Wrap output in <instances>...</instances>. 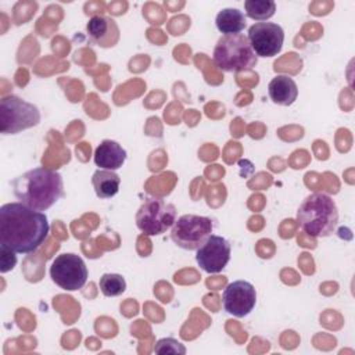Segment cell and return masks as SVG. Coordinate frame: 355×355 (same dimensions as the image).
Segmentation results:
<instances>
[{
    "label": "cell",
    "mask_w": 355,
    "mask_h": 355,
    "mask_svg": "<svg viewBox=\"0 0 355 355\" xmlns=\"http://www.w3.org/2000/svg\"><path fill=\"white\" fill-rule=\"evenodd\" d=\"M86 32L89 39L103 49L114 47L119 40V28L116 22L112 18L101 14L93 15L89 19Z\"/></svg>",
    "instance_id": "obj_12"
},
{
    "label": "cell",
    "mask_w": 355,
    "mask_h": 355,
    "mask_svg": "<svg viewBox=\"0 0 355 355\" xmlns=\"http://www.w3.org/2000/svg\"><path fill=\"white\" fill-rule=\"evenodd\" d=\"M126 157V150L119 143L105 139L96 147L93 161L100 169L116 171L125 164Z\"/></svg>",
    "instance_id": "obj_13"
},
{
    "label": "cell",
    "mask_w": 355,
    "mask_h": 355,
    "mask_svg": "<svg viewBox=\"0 0 355 355\" xmlns=\"http://www.w3.org/2000/svg\"><path fill=\"white\" fill-rule=\"evenodd\" d=\"M87 275L85 261L73 252L57 255L50 266L51 280L65 291L80 290L87 280Z\"/></svg>",
    "instance_id": "obj_8"
},
{
    "label": "cell",
    "mask_w": 355,
    "mask_h": 355,
    "mask_svg": "<svg viewBox=\"0 0 355 355\" xmlns=\"http://www.w3.org/2000/svg\"><path fill=\"white\" fill-rule=\"evenodd\" d=\"M214 223L211 218L186 214L179 216L171 227L172 241L187 251H196L212 234Z\"/></svg>",
    "instance_id": "obj_7"
},
{
    "label": "cell",
    "mask_w": 355,
    "mask_h": 355,
    "mask_svg": "<svg viewBox=\"0 0 355 355\" xmlns=\"http://www.w3.org/2000/svg\"><path fill=\"white\" fill-rule=\"evenodd\" d=\"M94 193L98 198H111L119 191L121 178L114 171L97 169L92 176Z\"/></svg>",
    "instance_id": "obj_16"
},
{
    "label": "cell",
    "mask_w": 355,
    "mask_h": 355,
    "mask_svg": "<svg viewBox=\"0 0 355 355\" xmlns=\"http://www.w3.org/2000/svg\"><path fill=\"white\" fill-rule=\"evenodd\" d=\"M40 111L32 103L10 94L0 101V132L1 135H17L29 128L37 126Z\"/></svg>",
    "instance_id": "obj_5"
},
{
    "label": "cell",
    "mask_w": 355,
    "mask_h": 355,
    "mask_svg": "<svg viewBox=\"0 0 355 355\" xmlns=\"http://www.w3.org/2000/svg\"><path fill=\"white\" fill-rule=\"evenodd\" d=\"M297 222L311 237H329L338 223V208L326 193L309 194L297 209Z\"/></svg>",
    "instance_id": "obj_3"
},
{
    "label": "cell",
    "mask_w": 355,
    "mask_h": 355,
    "mask_svg": "<svg viewBox=\"0 0 355 355\" xmlns=\"http://www.w3.org/2000/svg\"><path fill=\"white\" fill-rule=\"evenodd\" d=\"M248 42L257 57H275L282 51L284 31L273 22H255L248 28Z\"/></svg>",
    "instance_id": "obj_9"
},
{
    "label": "cell",
    "mask_w": 355,
    "mask_h": 355,
    "mask_svg": "<svg viewBox=\"0 0 355 355\" xmlns=\"http://www.w3.org/2000/svg\"><path fill=\"white\" fill-rule=\"evenodd\" d=\"M176 208L161 197H147L136 214V226L146 236H159L173 226Z\"/></svg>",
    "instance_id": "obj_6"
},
{
    "label": "cell",
    "mask_w": 355,
    "mask_h": 355,
    "mask_svg": "<svg viewBox=\"0 0 355 355\" xmlns=\"http://www.w3.org/2000/svg\"><path fill=\"white\" fill-rule=\"evenodd\" d=\"M154 352L161 354V355H166V354L184 355L186 354V347L180 341H178L172 337H165V338H161L155 343Z\"/></svg>",
    "instance_id": "obj_19"
},
{
    "label": "cell",
    "mask_w": 355,
    "mask_h": 355,
    "mask_svg": "<svg viewBox=\"0 0 355 355\" xmlns=\"http://www.w3.org/2000/svg\"><path fill=\"white\" fill-rule=\"evenodd\" d=\"M216 28L223 35H236L241 33L247 26V19L243 11L239 8H223L218 12L215 18Z\"/></svg>",
    "instance_id": "obj_15"
},
{
    "label": "cell",
    "mask_w": 355,
    "mask_h": 355,
    "mask_svg": "<svg viewBox=\"0 0 355 355\" xmlns=\"http://www.w3.org/2000/svg\"><path fill=\"white\" fill-rule=\"evenodd\" d=\"M214 62L225 72H244L251 71L257 65L258 57L247 35H223L214 49Z\"/></svg>",
    "instance_id": "obj_4"
},
{
    "label": "cell",
    "mask_w": 355,
    "mask_h": 355,
    "mask_svg": "<svg viewBox=\"0 0 355 355\" xmlns=\"http://www.w3.org/2000/svg\"><path fill=\"white\" fill-rule=\"evenodd\" d=\"M98 286L105 297H118L126 290V282L118 273H104L98 280Z\"/></svg>",
    "instance_id": "obj_18"
},
{
    "label": "cell",
    "mask_w": 355,
    "mask_h": 355,
    "mask_svg": "<svg viewBox=\"0 0 355 355\" xmlns=\"http://www.w3.org/2000/svg\"><path fill=\"white\" fill-rule=\"evenodd\" d=\"M268 94L272 103L288 107L298 97V86L288 75H276L268 85Z\"/></svg>",
    "instance_id": "obj_14"
},
{
    "label": "cell",
    "mask_w": 355,
    "mask_h": 355,
    "mask_svg": "<svg viewBox=\"0 0 355 355\" xmlns=\"http://www.w3.org/2000/svg\"><path fill=\"white\" fill-rule=\"evenodd\" d=\"M222 304L229 315L244 318L251 313L257 304L255 287L247 280H234L225 287L222 293Z\"/></svg>",
    "instance_id": "obj_11"
},
{
    "label": "cell",
    "mask_w": 355,
    "mask_h": 355,
    "mask_svg": "<svg viewBox=\"0 0 355 355\" xmlns=\"http://www.w3.org/2000/svg\"><path fill=\"white\" fill-rule=\"evenodd\" d=\"M47 216L22 202H7L0 207V244L17 254L35 252L49 237Z\"/></svg>",
    "instance_id": "obj_1"
},
{
    "label": "cell",
    "mask_w": 355,
    "mask_h": 355,
    "mask_svg": "<svg viewBox=\"0 0 355 355\" xmlns=\"http://www.w3.org/2000/svg\"><path fill=\"white\" fill-rule=\"evenodd\" d=\"M230 243L218 234H211L205 243L196 250L198 266L211 275L222 272L230 261Z\"/></svg>",
    "instance_id": "obj_10"
},
{
    "label": "cell",
    "mask_w": 355,
    "mask_h": 355,
    "mask_svg": "<svg viewBox=\"0 0 355 355\" xmlns=\"http://www.w3.org/2000/svg\"><path fill=\"white\" fill-rule=\"evenodd\" d=\"M11 186L18 202L40 212L53 207L64 196L62 176L46 168H35L17 176Z\"/></svg>",
    "instance_id": "obj_2"
},
{
    "label": "cell",
    "mask_w": 355,
    "mask_h": 355,
    "mask_svg": "<svg viewBox=\"0 0 355 355\" xmlns=\"http://www.w3.org/2000/svg\"><path fill=\"white\" fill-rule=\"evenodd\" d=\"M244 10L248 18L266 22L276 12V3L273 0H245Z\"/></svg>",
    "instance_id": "obj_17"
},
{
    "label": "cell",
    "mask_w": 355,
    "mask_h": 355,
    "mask_svg": "<svg viewBox=\"0 0 355 355\" xmlns=\"http://www.w3.org/2000/svg\"><path fill=\"white\" fill-rule=\"evenodd\" d=\"M17 252L7 245L0 244V272L7 273L17 265Z\"/></svg>",
    "instance_id": "obj_20"
}]
</instances>
